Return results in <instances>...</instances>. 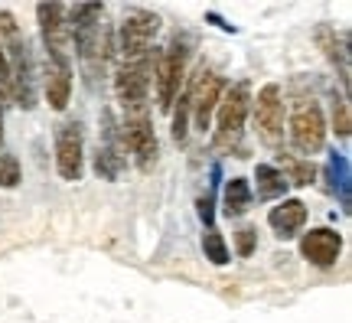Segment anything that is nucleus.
I'll return each mask as SVG.
<instances>
[{
  "mask_svg": "<svg viewBox=\"0 0 352 323\" xmlns=\"http://www.w3.org/2000/svg\"><path fill=\"white\" fill-rule=\"evenodd\" d=\"M65 23H69V39L76 46L78 65L85 75L88 88H98V82L108 72L111 63V26L104 20L101 3H76L65 7Z\"/></svg>",
  "mask_w": 352,
  "mask_h": 323,
  "instance_id": "obj_1",
  "label": "nucleus"
},
{
  "mask_svg": "<svg viewBox=\"0 0 352 323\" xmlns=\"http://www.w3.org/2000/svg\"><path fill=\"white\" fill-rule=\"evenodd\" d=\"M254 245H258V229L245 225V229L235 232V251H239V258H248L254 251Z\"/></svg>",
  "mask_w": 352,
  "mask_h": 323,
  "instance_id": "obj_25",
  "label": "nucleus"
},
{
  "mask_svg": "<svg viewBox=\"0 0 352 323\" xmlns=\"http://www.w3.org/2000/svg\"><path fill=\"white\" fill-rule=\"evenodd\" d=\"M20 183V160L13 154H0V189H13Z\"/></svg>",
  "mask_w": 352,
  "mask_h": 323,
  "instance_id": "obj_23",
  "label": "nucleus"
},
{
  "mask_svg": "<svg viewBox=\"0 0 352 323\" xmlns=\"http://www.w3.org/2000/svg\"><path fill=\"white\" fill-rule=\"evenodd\" d=\"M254 202V193L252 187H248V180L245 176H232L226 187V196H222V209H226L228 219H239V216H245V212L252 209Z\"/></svg>",
  "mask_w": 352,
  "mask_h": 323,
  "instance_id": "obj_17",
  "label": "nucleus"
},
{
  "mask_svg": "<svg viewBox=\"0 0 352 323\" xmlns=\"http://www.w3.org/2000/svg\"><path fill=\"white\" fill-rule=\"evenodd\" d=\"M151 79H153V52L144 59H131V63H118L114 72V95L121 101L127 114L147 112V95H151Z\"/></svg>",
  "mask_w": 352,
  "mask_h": 323,
  "instance_id": "obj_4",
  "label": "nucleus"
},
{
  "mask_svg": "<svg viewBox=\"0 0 352 323\" xmlns=\"http://www.w3.org/2000/svg\"><path fill=\"white\" fill-rule=\"evenodd\" d=\"M277 160L287 170V176H284L287 183H294V187H310V183H314L316 170L310 160H297V157H290V154H277Z\"/></svg>",
  "mask_w": 352,
  "mask_h": 323,
  "instance_id": "obj_20",
  "label": "nucleus"
},
{
  "mask_svg": "<svg viewBox=\"0 0 352 323\" xmlns=\"http://www.w3.org/2000/svg\"><path fill=\"white\" fill-rule=\"evenodd\" d=\"M186 39L173 37L166 43V50L153 52V79L151 85L157 88V108L160 112H170L173 108L176 95H179V85L186 79Z\"/></svg>",
  "mask_w": 352,
  "mask_h": 323,
  "instance_id": "obj_3",
  "label": "nucleus"
},
{
  "mask_svg": "<svg viewBox=\"0 0 352 323\" xmlns=\"http://www.w3.org/2000/svg\"><path fill=\"white\" fill-rule=\"evenodd\" d=\"M206 20H209V23H215V26H219V30H226V33H235V26H232V23H226V20H222L219 13H206Z\"/></svg>",
  "mask_w": 352,
  "mask_h": 323,
  "instance_id": "obj_28",
  "label": "nucleus"
},
{
  "mask_svg": "<svg viewBox=\"0 0 352 323\" xmlns=\"http://www.w3.org/2000/svg\"><path fill=\"white\" fill-rule=\"evenodd\" d=\"M202 251H206V258L212 261V264H228L232 261V255H228V245L226 238H222V232H215V229H209L206 236H202Z\"/></svg>",
  "mask_w": 352,
  "mask_h": 323,
  "instance_id": "obj_22",
  "label": "nucleus"
},
{
  "mask_svg": "<svg viewBox=\"0 0 352 323\" xmlns=\"http://www.w3.org/2000/svg\"><path fill=\"white\" fill-rule=\"evenodd\" d=\"M56 170L69 183H78L85 174V137L78 121H63L56 127Z\"/></svg>",
  "mask_w": 352,
  "mask_h": 323,
  "instance_id": "obj_11",
  "label": "nucleus"
},
{
  "mask_svg": "<svg viewBox=\"0 0 352 323\" xmlns=\"http://www.w3.org/2000/svg\"><path fill=\"white\" fill-rule=\"evenodd\" d=\"M333 127H336V134L342 137V140H346V137H349V101L346 98H340L336 101V105H333Z\"/></svg>",
  "mask_w": 352,
  "mask_h": 323,
  "instance_id": "obj_26",
  "label": "nucleus"
},
{
  "mask_svg": "<svg viewBox=\"0 0 352 323\" xmlns=\"http://www.w3.org/2000/svg\"><path fill=\"white\" fill-rule=\"evenodd\" d=\"M329 174H333V189H336V196H340L342 209L349 212L352 187H349V160H346V154H329Z\"/></svg>",
  "mask_w": 352,
  "mask_h": 323,
  "instance_id": "obj_19",
  "label": "nucleus"
},
{
  "mask_svg": "<svg viewBox=\"0 0 352 323\" xmlns=\"http://www.w3.org/2000/svg\"><path fill=\"white\" fill-rule=\"evenodd\" d=\"M121 140L134 154V163H138L140 174H151L153 163H157V154H160V140H157V131H153L147 112L127 114L124 125H121Z\"/></svg>",
  "mask_w": 352,
  "mask_h": 323,
  "instance_id": "obj_10",
  "label": "nucleus"
},
{
  "mask_svg": "<svg viewBox=\"0 0 352 323\" xmlns=\"http://www.w3.org/2000/svg\"><path fill=\"white\" fill-rule=\"evenodd\" d=\"M254 189H258V199H261V202H267V199H280L284 193H287V180H284V174H280L277 167H271V163H258V167H254Z\"/></svg>",
  "mask_w": 352,
  "mask_h": 323,
  "instance_id": "obj_18",
  "label": "nucleus"
},
{
  "mask_svg": "<svg viewBox=\"0 0 352 323\" xmlns=\"http://www.w3.org/2000/svg\"><path fill=\"white\" fill-rule=\"evenodd\" d=\"M43 88H46V101H50L52 112H65L69 95H72V65L69 63H46Z\"/></svg>",
  "mask_w": 352,
  "mask_h": 323,
  "instance_id": "obj_16",
  "label": "nucleus"
},
{
  "mask_svg": "<svg viewBox=\"0 0 352 323\" xmlns=\"http://www.w3.org/2000/svg\"><path fill=\"white\" fill-rule=\"evenodd\" d=\"M0 46H3V56L10 65V98L20 108L33 112L36 108V63H33L30 43L23 39L20 26L13 23L7 10L0 13Z\"/></svg>",
  "mask_w": 352,
  "mask_h": 323,
  "instance_id": "obj_2",
  "label": "nucleus"
},
{
  "mask_svg": "<svg viewBox=\"0 0 352 323\" xmlns=\"http://www.w3.org/2000/svg\"><path fill=\"white\" fill-rule=\"evenodd\" d=\"M36 17H39V30H43L46 63L72 65V39H69V23H65V7L63 3H39Z\"/></svg>",
  "mask_w": 352,
  "mask_h": 323,
  "instance_id": "obj_9",
  "label": "nucleus"
},
{
  "mask_svg": "<svg viewBox=\"0 0 352 323\" xmlns=\"http://www.w3.org/2000/svg\"><path fill=\"white\" fill-rule=\"evenodd\" d=\"M300 255L316 268H333L342 255V236L333 229H310L300 238Z\"/></svg>",
  "mask_w": 352,
  "mask_h": 323,
  "instance_id": "obj_13",
  "label": "nucleus"
},
{
  "mask_svg": "<svg viewBox=\"0 0 352 323\" xmlns=\"http://www.w3.org/2000/svg\"><path fill=\"white\" fill-rule=\"evenodd\" d=\"M290 144L307 157L320 154L323 144H327V118H323V108L314 98H297V105H294V112H290Z\"/></svg>",
  "mask_w": 352,
  "mask_h": 323,
  "instance_id": "obj_6",
  "label": "nucleus"
},
{
  "mask_svg": "<svg viewBox=\"0 0 352 323\" xmlns=\"http://www.w3.org/2000/svg\"><path fill=\"white\" fill-rule=\"evenodd\" d=\"M316 39L327 46V56L333 63H340V75H342V85H349V52L346 50H336V33H333V26H320L316 30Z\"/></svg>",
  "mask_w": 352,
  "mask_h": 323,
  "instance_id": "obj_21",
  "label": "nucleus"
},
{
  "mask_svg": "<svg viewBox=\"0 0 352 323\" xmlns=\"http://www.w3.org/2000/svg\"><path fill=\"white\" fill-rule=\"evenodd\" d=\"M254 127L258 137L267 147H280L284 140V101H280V85H264L254 98Z\"/></svg>",
  "mask_w": 352,
  "mask_h": 323,
  "instance_id": "obj_12",
  "label": "nucleus"
},
{
  "mask_svg": "<svg viewBox=\"0 0 352 323\" xmlns=\"http://www.w3.org/2000/svg\"><path fill=\"white\" fill-rule=\"evenodd\" d=\"M222 92H226V82H222V75L215 72V69H206L199 65L196 75H192V82H189L186 95H189V118L196 121V131H209L212 127V114L219 108V98H222Z\"/></svg>",
  "mask_w": 352,
  "mask_h": 323,
  "instance_id": "obj_7",
  "label": "nucleus"
},
{
  "mask_svg": "<svg viewBox=\"0 0 352 323\" xmlns=\"http://www.w3.org/2000/svg\"><path fill=\"white\" fill-rule=\"evenodd\" d=\"M186 134H189V95L183 92V95H179V108H176V114H173V140L183 144Z\"/></svg>",
  "mask_w": 352,
  "mask_h": 323,
  "instance_id": "obj_24",
  "label": "nucleus"
},
{
  "mask_svg": "<svg viewBox=\"0 0 352 323\" xmlns=\"http://www.w3.org/2000/svg\"><path fill=\"white\" fill-rule=\"evenodd\" d=\"M252 108V85L248 82H235L226 88V95L219 98V121H215V147H228L239 144L241 131H245V118Z\"/></svg>",
  "mask_w": 352,
  "mask_h": 323,
  "instance_id": "obj_5",
  "label": "nucleus"
},
{
  "mask_svg": "<svg viewBox=\"0 0 352 323\" xmlns=\"http://www.w3.org/2000/svg\"><path fill=\"white\" fill-rule=\"evenodd\" d=\"M121 140H118V127H114L111 114L104 112V144L98 147V157H95V170L98 176L104 180H114V176L121 174V167H124V154H121Z\"/></svg>",
  "mask_w": 352,
  "mask_h": 323,
  "instance_id": "obj_15",
  "label": "nucleus"
},
{
  "mask_svg": "<svg viewBox=\"0 0 352 323\" xmlns=\"http://www.w3.org/2000/svg\"><path fill=\"white\" fill-rule=\"evenodd\" d=\"M10 65H7V56H3V46H0V108L10 105Z\"/></svg>",
  "mask_w": 352,
  "mask_h": 323,
  "instance_id": "obj_27",
  "label": "nucleus"
},
{
  "mask_svg": "<svg viewBox=\"0 0 352 323\" xmlns=\"http://www.w3.org/2000/svg\"><path fill=\"white\" fill-rule=\"evenodd\" d=\"M0 147H3V118H0Z\"/></svg>",
  "mask_w": 352,
  "mask_h": 323,
  "instance_id": "obj_29",
  "label": "nucleus"
},
{
  "mask_svg": "<svg viewBox=\"0 0 352 323\" xmlns=\"http://www.w3.org/2000/svg\"><path fill=\"white\" fill-rule=\"evenodd\" d=\"M307 222V202L303 199H280V206L267 212V225L277 238H294Z\"/></svg>",
  "mask_w": 352,
  "mask_h": 323,
  "instance_id": "obj_14",
  "label": "nucleus"
},
{
  "mask_svg": "<svg viewBox=\"0 0 352 323\" xmlns=\"http://www.w3.org/2000/svg\"><path fill=\"white\" fill-rule=\"evenodd\" d=\"M160 30V17L151 10H131L121 23V37H118V63H131V59H144L151 56L153 37Z\"/></svg>",
  "mask_w": 352,
  "mask_h": 323,
  "instance_id": "obj_8",
  "label": "nucleus"
}]
</instances>
